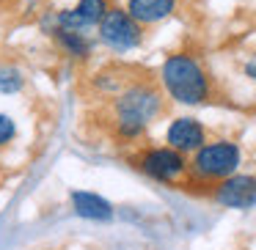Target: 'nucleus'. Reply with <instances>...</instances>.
<instances>
[{"instance_id": "8", "label": "nucleus", "mask_w": 256, "mask_h": 250, "mask_svg": "<svg viewBox=\"0 0 256 250\" xmlns=\"http://www.w3.org/2000/svg\"><path fill=\"white\" fill-rule=\"evenodd\" d=\"M166 143L171 149H176L179 154H190V151L201 149L206 143V132L196 118L182 116V118H174L171 127L166 132Z\"/></svg>"}, {"instance_id": "2", "label": "nucleus", "mask_w": 256, "mask_h": 250, "mask_svg": "<svg viewBox=\"0 0 256 250\" xmlns=\"http://www.w3.org/2000/svg\"><path fill=\"white\" fill-rule=\"evenodd\" d=\"M240 146L232 140H215V143H204L201 149L193 151V162H190V173L204 182H220V179L237 173L240 168Z\"/></svg>"}, {"instance_id": "3", "label": "nucleus", "mask_w": 256, "mask_h": 250, "mask_svg": "<svg viewBox=\"0 0 256 250\" xmlns=\"http://www.w3.org/2000/svg\"><path fill=\"white\" fill-rule=\"evenodd\" d=\"M113 110H116V118L149 127L154 118L162 116V94L154 85L135 83V85H130V88L118 91V99H116V105H113Z\"/></svg>"}, {"instance_id": "1", "label": "nucleus", "mask_w": 256, "mask_h": 250, "mask_svg": "<svg viewBox=\"0 0 256 250\" xmlns=\"http://www.w3.org/2000/svg\"><path fill=\"white\" fill-rule=\"evenodd\" d=\"M160 83L166 94L179 105H201L210 99V77L204 66L188 52L168 55L160 69Z\"/></svg>"}, {"instance_id": "11", "label": "nucleus", "mask_w": 256, "mask_h": 250, "mask_svg": "<svg viewBox=\"0 0 256 250\" xmlns=\"http://www.w3.org/2000/svg\"><path fill=\"white\" fill-rule=\"evenodd\" d=\"M50 36L56 39V44L64 50V55L74 58V61H88L94 44L83 30H66V28H50Z\"/></svg>"}, {"instance_id": "7", "label": "nucleus", "mask_w": 256, "mask_h": 250, "mask_svg": "<svg viewBox=\"0 0 256 250\" xmlns=\"http://www.w3.org/2000/svg\"><path fill=\"white\" fill-rule=\"evenodd\" d=\"M108 0H78L72 8L56 14L52 19V28H66V30H88L96 28L100 19L105 17L108 11Z\"/></svg>"}, {"instance_id": "12", "label": "nucleus", "mask_w": 256, "mask_h": 250, "mask_svg": "<svg viewBox=\"0 0 256 250\" xmlns=\"http://www.w3.org/2000/svg\"><path fill=\"white\" fill-rule=\"evenodd\" d=\"M25 88V72L17 66H3L0 69V94H20Z\"/></svg>"}, {"instance_id": "14", "label": "nucleus", "mask_w": 256, "mask_h": 250, "mask_svg": "<svg viewBox=\"0 0 256 250\" xmlns=\"http://www.w3.org/2000/svg\"><path fill=\"white\" fill-rule=\"evenodd\" d=\"M245 74H248L250 80H256V58H250V61L245 63Z\"/></svg>"}, {"instance_id": "6", "label": "nucleus", "mask_w": 256, "mask_h": 250, "mask_svg": "<svg viewBox=\"0 0 256 250\" xmlns=\"http://www.w3.org/2000/svg\"><path fill=\"white\" fill-rule=\"evenodd\" d=\"M215 201L226 209H250L256 206V176H232L220 179L215 187Z\"/></svg>"}, {"instance_id": "10", "label": "nucleus", "mask_w": 256, "mask_h": 250, "mask_svg": "<svg viewBox=\"0 0 256 250\" xmlns=\"http://www.w3.org/2000/svg\"><path fill=\"white\" fill-rule=\"evenodd\" d=\"M124 8L138 25H157L174 14L176 0H127Z\"/></svg>"}, {"instance_id": "13", "label": "nucleus", "mask_w": 256, "mask_h": 250, "mask_svg": "<svg viewBox=\"0 0 256 250\" xmlns=\"http://www.w3.org/2000/svg\"><path fill=\"white\" fill-rule=\"evenodd\" d=\"M14 138H17V124H14V118L6 116V113H0V149H6Z\"/></svg>"}, {"instance_id": "4", "label": "nucleus", "mask_w": 256, "mask_h": 250, "mask_svg": "<svg viewBox=\"0 0 256 250\" xmlns=\"http://www.w3.org/2000/svg\"><path fill=\"white\" fill-rule=\"evenodd\" d=\"M140 28L144 25L135 22L130 17V11L122 6H110L105 11V17L100 19V25H96L102 44L116 52H130L135 47H140V41H144V30Z\"/></svg>"}, {"instance_id": "5", "label": "nucleus", "mask_w": 256, "mask_h": 250, "mask_svg": "<svg viewBox=\"0 0 256 250\" xmlns=\"http://www.w3.org/2000/svg\"><path fill=\"white\" fill-rule=\"evenodd\" d=\"M138 168L146 173L149 179L162 184H174L188 173V162L184 154H179L171 146H157V149H146L138 157Z\"/></svg>"}, {"instance_id": "9", "label": "nucleus", "mask_w": 256, "mask_h": 250, "mask_svg": "<svg viewBox=\"0 0 256 250\" xmlns=\"http://www.w3.org/2000/svg\"><path fill=\"white\" fill-rule=\"evenodd\" d=\"M69 201H72L74 215L83 217V220L108 223V220L113 217V206H110V201H105L102 195L91 193V190H74V193L69 195Z\"/></svg>"}]
</instances>
